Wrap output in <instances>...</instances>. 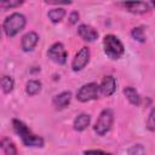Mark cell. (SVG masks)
Returning a JSON list of instances; mask_svg holds the SVG:
<instances>
[{
	"label": "cell",
	"mask_w": 155,
	"mask_h": 155,
	"mask_svg": "<svg viewBox=\"0 0 155 155\" xmlns=\"http://www.w3.org/2000/svg\"><path fill=\"white\" fill-rule=\"evenodd\" d=\"M153 5H154V6H155V1H154V2H153Z\"/></svg>",
	"instance_id": "d4e9b609"
},
{
	"label": "cell",
	"mask_w": 155,
	"mask_h": 155,
	"mask_svg": "<svg viewBox=\"0 0 155 155\" xmlns=\"http://www.w3.org/2000/svg\"><path fill=\"white\" fill-rule=\"evenodd\" d=\"M78 21H79V12L78 11H73L69 15V22H70V24H75Z\"/></svg>",
	"instance_id": "cb8c5ba5"
},
{
	"label": "cell",
	"mask_w": 155,
	"mask_h": 155,
	"mask_svg": "<svg viewBox=\"0 0 155 155\" xmlns=\"http://www.w3.org/2000/svg\"><path fill=\"white\" fill-rule=\"evenodd\" d=\"M147 127L149 131L155 132V108H153L151 111L149 113V116L147 120Z\"/></svg>",
	"instance_id": "44dd1931"
},
{
	"label": "cell",
	"mask_w": 155,
	"mask_h": 155,
	"mask_svg": "<svg viewBox=\"0 0 155 155\" xmlns=\"http://www.w3.org/2000/svg\"><path fill=\"white\" fill-rule=\"evenodd\" d=\"M84 155H111L110 153H107V151H103V150H99V149H91V150H86L84 151Z\"/></svg>",
	"instance_id": "603a6c76"
},
{
	"label": "cell",
	"mask_w": 155,
	"mask_h": 155,
	"mask_svg": "<svg viewBox=\"0 0 155 155\" xmlns=\"http://www.w3.org/2000/svg\"><path fill=\"white\" fill-rule=\"evenodd\" d=\"M12 127H13L15 132L19 136L22 143L25 147H35V148L44 147V139L40 136L34 134L23 121L18 120V119H13L12 120Z\"/></svg>",
	"instance_id": "6da1fadb"
},
{
	"label": "cell",
	"mask_w": 155,
	"mask_h": 155,
	"mask_svg": "<svg viewBox=\"0 0 155 155\" xmlns=\"http://www.w3.org/2000/svg\"><path fill=\"white\" fill-rule=\"evenodd\" d=\"M47 16H48V18H50V21L52 23H58V22H61L64 18L65 10L62 8V7H54V8H52V10L48 11Z\"/></svg>",
	"instance_id": "2e32d148"
},
{
	"label": "cell",
	"mask_w": 155,
	"mask_h": 155,
	"mask_svg": "<svg viewBox=\"0 0 155 155\" xmlns=\"http://www.w3.org/2000/svg\"><path fill=\"white\" fill-rule=\"evenodd\" d=\"M25 17L19 13V12H15L12 15H10L8 17H6L2 22V29L4 33L8 36L12 38L15 35H17L24 27H25Z\"/></svg>",
	"instance_id": "7a4b0ae2"
},
{
	"label": "cell",
	"mask_w": 155,
	"mask_h": 155,
	"mask_svg": "<svg viewBox=\"0 0 155 155\" xmlns=\"http://www.w3.org/2000/svg\"><path fill=\"white\" fill-rule=\"evenodd\" d=\"M113 121H114V113L111 109L105 108L101 111L96 124H94V132L98 136H104L105 133H108L113 126Z\"/></svg>",
	"instance_id": "277c9868"
},
{
	"label": "cell",
	"mask_w": 155,
	"mask_h": 155,
	"mask_svg": "<svg viewBox=\"0 0 155 155\" xmlns=\"http://www.w3.org/2000/svg\"><path fill=\"white\" fill-rule=\"evenodd\" d=\"M99 85H97L96 82H88L82 85L79 91L76 92V99L79 102H90L93 99H97L99 96Z\"/></svg>",
	"instance_id": "5b68a950"
},
{
	"label": "cell",
	"mask_w": 155,
	"mask_h": 155,
	"mask_svg": "<svg viewBox=\"0 0 155 155\" xmlns=\"http://www.w3.org/2000/svg\"><path fill=\"white\" fill-rule=\"evenodd\" d=\"M88 62H90V48L86 47V46H84V47H81L76 52L75 57L73 58L71 69L74 71H80V70H82L86 67V64Z\"/></svg>",
	"instance_id": "52a82bcc"
},
{
	"label": "cell",
	"mask_w": 155,
	"mask_h": 155,
	"mask_svg": "<svg viewBox=\"0 0 155 155\" xmlns=\"http://www.w3.org/2000/svg\"><path fill=\"white\" fill-rule=\"evenodd\" d=\"M131 35L134 40H137L138 42H144L145 41V31L143 27H136L132 29Z\"/></svg>",
	"instance_id": "d6986e66"
},
{
	"label": "cell",
	"mask_w": 155,
	"mask_h": 155,
	"mask_svg": "<svg viewBox=\"0 0 155 155\" xmlns=\"http://www.w3.org/2000/svg\"><path fill=\"white\" fill-rule=\"evenodd\" d=\"M41 82L38 80H29L25 85V92L29 96H35L41 91Z\"/></svg>",
	"instance_id": "e0dca14e"
},
{
	"label": "cell",
	"mask_w": 155,
	"mask_h": 155,
	"mask_svg": "<svg viewBox=\"0 0 155 155\" xmlns=\"http://www.w3.org/2000/svg\"><path fill=\"white\" fill-rule=\"evenodd\" d=\"M116 90V80L113 75H107L103 78L101 85H99V91L103 96H111Z\"/></svg>",
	"instance_id": "ba28073f"
},
{
	"label": "cell",
	"mask_w": 155,
	"mask_h": 155,
	"mask_svg": "<svg viewBox=\"0 0 155 155\" xmlns=\"http://www.w3.org/2000/svg\"><path fill=\"white\" fill-rule=\"evenodd\" d=\"M47 56L54 63L64 64L67 61V57H68V52L64 48V45L62 42H54L50 46V48L47 51Z\"/></svg>",
	"instance_id": "8992f818"
},
{
	"label": "cell",
	"mask_w": 155,
	"mask_h": 155,
	"mask_svg": "<svg viewBox=\"0 0 155 155\" xmlns=\"http://www.w3.org/2000/svg\"><path fill=\"white\" fill-rule=\"evenodd\" d=\"M78 34L80 35L82 40L88 41V42H92L98 38V31L88 24H80L78 27Z\"/></svg>",
	"instance_id": "30bf717a"
},
{
	"label": "cell",
	"mask_w": 155,
	"mask_h": 155,
	"mask_svg": "<svg viewBox=\"0 0 155 155\" xmlns=\"http://www.w3.org/2000/svg\"><path fill=\"white\" fill-rule=\"evenodd\" d=\"M39 41V35L35 33V31H29L27 34H24L22 36V40H21V46H22V50L24 52H29V51H33L34 47L36 46Z\"/></svg>",
	"instance_id": "9c48e42d"
},
{
	"label": "cell",
	"mask_w": 155,
	"mask_h": 155,
	"mask_svg": "<svg viewBox=\"0 0 155 155\" xmlns=\"http://www.w3.org/2000/svg\"><path fill=\"white\" fill-rule=\"evenodd\" d=\"M125 8H127V11L136 13V15H142L145 13L150 10L149 4L147 2H142V1H137V2H122L121 4Z\"/></svg>",
	"instance_id": "8fae6325"
},
{
	"label": "cell",
	"mask_w": 155,
	"mask_h": 155,
	"mask_svg": "<svg viewBox=\"0 0 155 155\" xmlns=\"http://www.w3.org/2000/svg\"><path fill=\"white\" fill-rule=\"evenodd\" d=\"M13 86H15V81L11 76H7V75H4L2 79H1V90L4 93H10L12 90H13Z\"/></svg>",
	"instance_id": "ac0fdd59"
},
{
	"label": "cell",
	"mask_w": 155,
	"mask_h": 155,
	"mask_svg": "<svg viewBox=\"0 0 155 155\" xmlns=\"http://www.w3.org/2000/svg\"><path fill=\"white\" fill-rule=\"evenodd\" d=\"M70 101H71V92L64 91V92L54 96L52 99V103L57 109H64L65 107L69 105Z\"/></svg>",
	"instance_id": "7c38bea8"
},
{
	"label": "cell",
	"mask_w": 155,
	"mask_h": 155,
	"mask_svg": "<svg viewBox=\"0 0 155 155\" xmlns=\"http://www.w3.org/2000/svg\"><path fill=\"white\" fill-rule=\"evenodd\" d=\"M22 4H23V1H2V2H0V7L2 10H7V8L21 6Z\"/></svg>",
	"instance_id": "7402d4cb"
},
{
	"label": "cell",
	"mask_w": 155,
	"mask_h": 155,
	"mask_svg": "<svg viewBox=\"0 0 155 155\" xmlns=\"http://www.w3.org/2000/svg\"><path fill=\"white\" fill-rule=\"evenodd\" d=\"M0 145L5 155H17V148L15 143L10 140V138H2Z\"/></svg>",
	"instance_id": "9a60e30c"
},
{
	"label": "cell",
	"mask_w": 155,
	"mask_h": 155,
	"mask_svg": "<svg viewBox=\"0 0 155 155\" xmlns=\"http://www.w3.org/2000/svg\"><path fill=\"white\" fill-rule=\"evenodd\" d=\"M122 92H124L125 97L127 98V101H128L131 104H133V105H136V107L140 105L142 98H140L139 93L136 91V88H133L132 86H127V87H125V88H124V91H122Z\"/></svg>",
	"instance_id": "5bb4252c"
},
{
	"label": "cell",
	"mask_w": 155,
	"mask_h": 155,
	"mask_svg": "<svg viewBox=\"0 0 155 155\" xmlns=\"http://www.w3.org/2000/svg\"><path fill=\"white\" fill-rule=\"evenodd\" d=\"M103 47L105 54L111 59H119L125 52L124 44L113 34H108L103 38Z\"/></svg>",
	"instance_id": "3957f363"
},
{
	"label": "cell",
	"mask_w": 155,
	"mask_h": 155,
	"mask_svg": "<svg viewBox=\"0 0 155 155\" xmlns=\"http://www.w3.org/2000/svg\"><path fill=\"white\" fill-rule=\"evenodd\" d=\"M130 155H145V149L142 144H134L128 149Z\"/></svg>",
	"instance_id": "ffe728a7"
},
{
	"label": "cell",
	"mask_w": 155,
	"mask_h": 155,
	"mask_svg": "<svg viewBox=\"0 0 155 155\" xmlns=\"http://www.w3.org/2000/svg\"><path fill=\"white\" fill-rule=\"evenodd\" d=\"M91 122V116L88 114H85V113H81L79 114L75 119H74V122H73V126H74V130L78 131V132H81L84 130H86L88 127Z\"/></svg>",
	"instance_id": "4fadbf2b"
}]
</instances>
